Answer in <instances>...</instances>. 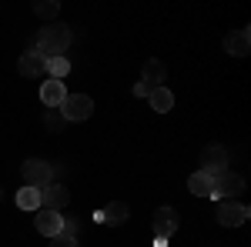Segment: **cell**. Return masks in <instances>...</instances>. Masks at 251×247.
<instances>
[{"label":"cell","mask_w":251,"mask_h":247,"mask_svg":"<svg viewBox=\"0 0 251 247\" xmlns=\"http://www.w3.org/2000/svg\"><path fill=\"white\" fill-rule=\"evenodd\" d=\"M64 100H67L64 80H44V87H40V104H44V107H60Z\"/></svg>","instance_id":"cell-10"},{"label":"cell","mask_w":251,"mask_h":247,"mask_svg":"<svg viewBox=\"0 0 251 247\" xmlns=\"http://www.w3.org/2000/svg\"><path fill=\"white\" fill-rule=\"evenodd\" d=\"M34 227H37L44 237H57L60 230H64V214H57V210H37Z\"/></svg>","instance_id":"cell-9"},{"label":"cell","mask_w":251,"mask_h":247,"mask_svg":"<svg viewBox=\"0 0 251 247\" xmlns=\"http://www.w3.org/2000/svg\"><path fill=\"white\" fill-rule=\"evenodd\" d=\"M151 224H154V237H157V241H168L171 234H177L181 214H177L174 207H157L154 217H151Z\"/></svg>","instance_id":"cell-6"},{"label":"cell","mask_w":251,"mask_h":247,"mask_svg":"<svg viewBox=\"0 0 251 247\" xmlns=\"http://www.w3.org/2000/svg\"><path fill=\"white\" fill-rule=\"evenodd\" d=\"M44 124H47L50 134H60L67 120H64V114H60V107H44Z\"/></svg>","instance_id":"cell-19"},{"label":"cell","mask_w":251,"mask_h":247,"mask_svg":"<svg viewBox=\"0 0 251 247\" xmlns=\"http://www.w3.org/2000/svg\"><path fill=\"white\" fill-rule=\"evenodd\" d=\"M97 214H100V224L117 227V224H124V221H127V214H131V210H127V204H124V201H111L107 207L97 210Z\"/></svg>","instance_id":"cell-13"},{"label":"cell","mask_w":251,"mask_h":247,"mask_svg":"<svg viewBox=\"0 0 251 247\" xmlns=\"http://www.w3.org/2000/svg\"><path fill=\"white\" fill-rule=\"evenodd\" d=\"M17 70H20L24 77H44V74H47V70H44V57H40V54L34 50V47H30L27 54H20Z\"/></svg>","instance_id":"cell-12"},{"label":"cell","mask_w":251,"mask_h":247,"mask_svg":"<svg viewBox=\"0 0 251 247\" xmlns=\"http://www.w3.org/2000/svg\"><path fill=\"white\" fill-rule=\"evenodd\" d=\"M34 14H37L40 20H54L60 14V3L57 0H37V3H34Z\"/></svg>","instance_id":"cell-20"},{"label":"cell","mask_w":251,"mask_h":247,"mask_svg":"<svg viewBox=\"0 0 251 247\" xmlns=\"http://www.w3.org/2000/svg\"><path fill=\"white\" fill-rule=\"evenodd\" d=\"M60 114H64L67 124L71 120H87V117L94 114V100L87 94H67V100L60 104Z\"/></svg>","instance_id":"cell-5"},{"label":"cell","mask_w":251,"mask_h":247,"mask_svg":"<svg viewBox=\"0 0 251 247\" xmlns=\"http://www.w3.org/2000/svg\"><path fill=\"white\" fill-rule=\"evenodd\" d=\"M238 194H245V177H241V174L225 171V174L214 177V190H211L214 201H234Z\"/></svg>","instance_id":"cell-4"},{"label":"cell","mask_w":251,"mask_h":247,"mask_svg":"<svg viewBox=\"0 0 251 247\" xmlns=\"http://www.w3.org/2000/svg\"><path fill=\"white\" fill-rule=\"evenodd\" d=\"M151 90H154V87L141 80V84H137V87H134V97H151Z\"/></svg>","instance_id":"cell-23"},{"label":"cell","mask_w":251,"mask_h":247,"mask_svg":"<svg viewBox=\"0 0 251 247\" xmlns=\"http://www.w3.org/2000/svg\"><path fill=\"white\" fill-rule=\"evenodd\" d=\"M50 247H80V241L74 234H64V230H60L57 237H50Z\"/></svg>","instance_id":"cell-21"},{"label":"cell","mask_w":251,"mask_h":247,"mask_svg":"<svg viewBox=\"0 0 251 247\" xmlns=\"http://www.w3.org/2000/svg\"><path fill=\"white\" fill-rule=\"evenodd\" d=\"M71 47V27H64V23H50V27H44L37 34V50L40 57H64V50Z\"/></svg>","instance_id":"cell-1"},{"label":"cell","mask_w":251,"mask_h":247,"mask_svg":"<svg viewBox=\"0 0 251 247\" xmlns=\"http://www.w3.org/2000/svg\"><path fill=\"white\" fill-rule=\"evenodd\" d=\"M248 204H241V201H218V207H214V217L221 227H241L248 221Z\"/></svg>","instance_id":"cell-3"},{"label":"cell","mask_w":251,"mask_h":247,"mask_svg":"<svg viewBox=\"0 0 251 247\" xmlns=\"http://www.w3.org/2000/svg\"><path fill=\"white\" fill-rule=\"evenodd\" d=\"M188 190H191L194 197H211V190H214V177L211 174H204V171H198L188 177Z\"/></svg>","instance_id":"cell-14"},{"label":"cell","mask_w":251,"mask_h":247,"mask_svg":"<svg viewBox=\"0 0 251 247\" xmlns=\"http://www.w3.org/2000/svg\"><path fill=\"white\" fill-rule=\"evenodd\" d=\"M14 201H17L20 210H40V190L37 187H20Z\"/></svg>","instance_id":"cell-17"},{"label":"cell","mask_w":251,"mask_h":247,"mask_svg":"<svg viewBox=\"0 0 251 247\" xmlns=\"http://www.w3.org/2000/svg\"><path fill=\"white\" fill-rule=\"evenodd\" d=\"M148 104H151V111H157V114H168V111L174 107V94L168 90V87H154L151 97H148Z\"/></svg>","instance_id":"cell-15"},{"label":"cell","mask_w":251,"mask_h":247,"mask_svg":"<svg viewBox=\"0 0 251 247\" xmlns=\"http://www.w3.org/2000/svg\"><path fill=\"white\" fill-rule=\"evenodd\" d=\"M67 201H71V190L64 187V184H47V187H40V210H64L67 207Z\"/></svg>","instance_id":"cell-8"},{"label":"cell","mask_w":251,"mask_h":247,"mask_svg":"<svg viewBox=\"0 0 251 247\" xmlns=\"http://www.w3.org/2000/svg\"><path fill=\"white\" fill-rule=\"evenodd\" d=\"M77 230H80V221H74V217L67 221V217H64V234H74V237H77Z\"/></svg>","instance_id":"cell-22"},{"label":"cell","mask_w":251,"mask_h":247,"mask_svg":"<svg viewBox=\"0 0 251 247\" xmlns=\"http://www.w3.org/2000/svg\"><path fill=\"white\" fill-rule=\"evenodd\" d=\"M201 171L218 177V174L228 171V151L221 147V144H208L204 151H201Z\"/></svg>","instance_id":"cell-7"},{"label":"cell","mask_w":251,"mask_h":247,"mask_svg":"<svg viewBox=\"0 0 251 247\" xmlns=\"http://www.w3.org/2000/svg\"><path fill=\"white\" fill-rule=\"evenodd\" d=\"M44 70L50 74V80H64V77L71 74V60L67 57H47L44 60Z\"/></svg>","instance_id":"cell-18"},{"label":"cell","mask_w":251,"mask_h":247,"mask_svg":"<svg viewBox=\"0 0 251 247\" xmlns=\"http://www.w3.org/2000/svg\"><path fill=\"white\" fill-rule=\"evenodd\" d=\"M164 77H168V67H164L161 60H148V64H144V84L161 87V84H164Z\"/></svg>","instance_id":"cell-16"},{"label":"cell","mask_w":251,"mask_h":247,"mask_svg":"<svg viewBox=\"0 0 251 247\" xmlns=\"http://www.w3.org/2000/svg\"><path fill=\"white\" fill-rule=\"evenodd\" d=\"M20 177H24V184L27 187H47V184H54V167L47 164V160H40V157H30V160H24V167H20Z\"/></svg>","instance_id":"cell-2"},{"label":"cell","mask_w":251,"mask_h":247,"mask_svg":"<svg viewBox=\"0 0 251 247\" xmlns=\"http://www.w3.org/2000/svg\"><path fill=\"white\" fill-rule=\"evenodd\" d=\"M225 50H228L231 57H245V54L251 50V34H248V27H241V30L228 34V37H225Z\"/></svg>","instance_id":"cell-11"}]
</instances>
